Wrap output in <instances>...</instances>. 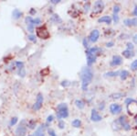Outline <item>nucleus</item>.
<instances>
[{
    "label": "nucleus",
    "mask_w": 137,
    "mask_h": 136,
    "mask_svg": "<svg viewBox=\"0 0 137 136\" xmlns=\"http://www.w3.org/2000/svg\"><path fill=\"white\" fill-rule=\"evenodd\" d=\"M93 78V73L89 66L83 67L80 72V79H81V88L82 90L88 89V85L91 83Z\"/></svg>",
    "instance_id": "nucleus-1"
},
{
    "label": "nucleus",
    "mask_w": 137,
    "mask_h": 136,
    "mask_svg": "<svg viewBox=\"0 0 137 136\" xmlns=\"http://www.w3.org/2000/svg\"><path fill=\"white\" fill-rule=\"evenodd\" d=\"M68 117V108L66 103H60L57 106V118L59 120Z\"/></svg>",
    "instance_id": "nucleus-2"
},
{
    "label": "nucleus",
    "mask_w": 137,
    "mask_h": 136,
    "mask_svg": "<svg viewBox=\"0 0 137 136\" xmlns=\"http://www.w3.org/2000/svg\"><path fill=\"white\" fill-rule=\"evenodd\" d=\"M103 8H104V3L102 1H96L93 5V8H92V11L91 13V17L93 18V17H96L97 15L100 14L103 11Z\"/></svg>",
    "instance_id": "nucleus-3"
},
{
    "label": "nucleus",
    "mask_w": 137,
    "mask_h": 136,
    "mask_svg": "<svg viewBox=\"0 0 137 136\" xmlns=\"http://www.w3.org/2000/svg\"><path fill=\"white\" fill-rule=\"evenodd\" d=\"M36 33H37V36L39 38L42 40H47L49 38L50 34H49V31L48 30V29L46 28L45 26H40L39 28H37L36 30Z\"/></svg>",
    "instance_id": "nucleus-4"
},
{
    "label": "nucleus",
    "mask_w": 137,
    "mask_h": 136,
    "mask_svg": "<svg viewBox=\"0 0 137 136\" xmlns=\"http://www.w3.org/2000/svg\"><path fill=\"white\" fill-rule=\"evenodd\" d=\"M26 24H27V31H29L30 33H33L35 30V23H34V19L30 16H27L25 19Z\"/></svg>",
    "instance_id": "nucleus-5"
},
{
    "label": "nucleus",
    "mask_w": 137,
    "mask_h": 136,
    "mask_svg": "<svg viewBox=\"0 0 137 136\" xmlns=\"http://www.w3.org/2000/svg\"><path fill=\"white\" fill-rule=\"evenodd\" d=\"M43 101H44V97L43 95L41 93H39L38 96H37L36 98V102H35L34 106H33V108L34 110H39L41 108H42V105H43Z\"/></svg>",
    "instance_id": "nucleus-6"
},
{
    "label": "nucleus",
    "mask_w": 137,
    "mask_h": 136,
    "mask_svg": "<svg viewBox=\"0 0 137 136\" xmlns=\"http://www.w3.org/2000/svg\"><path fill=\"white\" fill-rule=\"evenodd\" d=\"M86 56H87V65H88V66L90 67L91 65H93L94 63H95L98 54L92 53H91V52L87 51L86 50Z\"/></svg>",
    "instance_id": "nucleus-7"
},
{
    "label": "nucleus",
    "mask_w": 137,
    "mask_h": 136,
    "mask_svg": "<svg viewBox=\"0 0 137 136\" xmlns=\"http://www.w3.org/2000/svg\"><path fill=\"white\" fill-rule=\"evenodd\" d=\"M122 110H123L122 106L117 103H113L110 106V111H111L112 114H113V115H118V114H120V113L122 112Z\"/></svg>",
    "instance_id": "nucleus-8"
},
{
    "label": "nucleus",
    "mask_w": 137,
    "mask_h": 136,
    "mask_svg": "<svg viewBox=\"0 0 137 136\" xmlns=\"http://www.w3.org/2000/svg\"><path fill=\"white\" fill-rule=\"evenodd\" d=\"M24 121H25V120H22V123H21V124L16 128V136H26V134H27V129L25 125H23Z\"/></svg>",
    "instance_id": "nucleus-9"
},
{
    "label": "nucleus",
    "mask_w": 137,
    "mask_h": 136,
    "mask_svg": "<svg viewBox=\"0 0 137 136\" xmlns=\"http://www.w3.org/2000/svg\"><path fill=\"white\" fill-rule=\"evenodd\" d=\"M100 31H99L98 30H93L92 31H91V33H90L89 35V41L91 42H92V43H94V42H96L97 41L99 40V38H100Z\"/></svg>",
    "instance_id": "nucleus-10"
},
{
    "label": "nucleus",
    "mask_w": 137,
    "mask_h": 136,
    "mask_svg": "<svg viewBox=\"0 0 137 136\" xmlns=\"http://www.w3.org/2000/svg\"><path fill=\"white\" fill-rule=\"evenodd\" d=\"M123 58L120 55H113L112 61L110 63V65H112V66H119V65H121L123 64Z\"/></svg>",
    "instance_id": "nucleus-11"
},
{
    "label": "nucleus",
    "mask_w": 137,
    "mask_h": 136,
    "mask_svg": "<svg viewBox=\"0 0 137 136\" xmlns=\"http://www.w3.org/2000/svg\"><path fill=\"white\" fill-rule=\"evenodd\" d=\"M91 120L93 122H99L102 120V118H101V116L99 114L98 111L96 109H92L91 113Z\"/></svg>",
    "instance_id": "nucleus-12"
},
{
    "label": "nucleus",
    "mask_w": 137,
    "mask_h": 136,
    "mask_svg": "<svg viewBox=\"0 0 137 136\" xmlns=\"http://www.w3.org/2000/svg\"><path fill=\"white\" fill-rule=\"evenodd\" d=\"M112 19L110 16H102L101 18L98 19L99 23H105V24H111Z\"/></svg>",
    "instance_id": "nucleus-13"
},
{
    "label": "nucleus",
    "mask_w": 137,
    "mask_h": 136,
    "mask_svg": "<svg viewBox=\"0 0 137 136\" xmlns=\"http://www.w3.org/2000/svg\"><path fill=\"white\" fill-rule=\"evenodd\" d=\"M34 136H45V125H41L36 130Z\"/></svg>",
    "instance_id": "nucleus-14"
},
{
    "label": "nucleus",
    "mask_w": 137,
    "mask_h": 136,
    "mask_svg": "<svg viewBox=\"0 0 137 136\" xmlns=\"http://www.w3.org/2000/svg\"><path fill=\"white\" fill-rule=\"evenodd\" d=\"M123 56L127 58V59H130V58H132L134 56V53H133V51H130V50L126 49L125 51L123 52Z\"/></svg>",
    "instance_id": "nucleus-15"
},
{
    "label": "nucleus",
    "mask_w": 137,
    "mask_h": 136,
    "mask_svg": "<svg viewBox=\"0 0 137 136\" xmlns=\"http://www.w3.org/2000/svg\"><path fill=\"white\" fill-rule=\"evenodd\" d=\"M12 16H13V18L15 19H20L21 16H22V12L18 9V8H15L13 10V12H12Z\"/></svg>",
    "instance_id": "nucleus-16"
},
{
    "label": "nucleus",
    "mask_w": 137,
    "mask_h": 136,
    "mask_svg": "<svg viewBox=\"0 0 137 136\" xmlns=\"http://www.w3.org/2000/svg\"><path fill=\"white\" fill-rule=\"evenodd\" d=\"M129 72L127 71V70H123V71L120 72V77H121V79L123 81L126 80V79L129 77Z\"/></svg>",
    "instance_id": "nucleus-17"
},
{
    "label": "nucleus",
    "mask_w": 137,
    "mask_h": 136,
    "mask_svg": "<svg viewBox=\"0 0 137 136\" xmlns=\"http://www.w3.org/2000/svg\"><path fill=\"white\" fill-rule=\"evenodd\" d=\"M120 76V72L119 71H112V72H107L105 73L104 76L105 77H113V76Z\"/></svg>",
    "instance_id": "nucleus-18"
},
{
    "label": "nucleus",
    "mask_w": 137,
    "mask_h": 136,
    "mask_svg": "<svg viewBox=\"0 0 137 136\" xmlns=\"http://www.w3.org/2000/svg\"><path fill=\"white\" fill-rule=\"evenodd\" d=\"M51 21H52L53 23H55V24H59V23H61V19L59 18V15H56V14H54V15H52L51 16Z\"/></svg>",
    "instance_id": "nucleus-19"
},
{
    "label": "nucleus",
    "mask_w": 137,
    "mask_h": 136,
    "mask_svg": "<svg viewBox=\"0 0 137 136\" xmlns=\"http://www.w3.org/2000/svg\"><path fill=\"white\" fill-rule=\"evenodd\" d=\"M75 105L79 109H82V108H84L85 107V104L84 102L82 101L81 99H76L75 100Z\"/></svg>",
    "instance_id": "nucleus-20"
},
{
    "label": "nucleus",
    "mask_w": 137,
    "mask_h": 136,
    "mask_svg": "<svg viewBox=\"0 0 137 136\" xmlns=\"http://www.w3.org/2000/svg\"><path fill=\"white\" fill-rule=\"evenodd\" d=\"M72 126L75 127V128H80L81 126V121L79 119H75V120H72Z\"/></svg>",
    "instance_id": "nucleus-21"
},
{
    "label": "nucleus",
    "mask_w": 137,
    "mask_h": 136,
    "mask_svg": "<svg viewBox=\"0 0 137 136\" xmlns=\"http://www.w3.org/2000/svg\"><path fill=\"white\" fill-rule=\"evenodd\" d=\"M27 126L31 130H34L36 128V121L34 120H30L27 123Z\"/></svg>",
    "instance_id": "nucleus-22"
},
{
    "label": "nucleus",
    "mask_w": 137,
    "mask_h": 136,
    "mask_svg": "<svg viewBox=\"0 0 137 136\" xmlns=\"http://www.w3.org/2000/svg\"><path fill=\"white\" fill-rule=\"evenodd\" d=\"M123 96V93H114V94L111 95V97L113 99H119V98H121Z\"/></svg>",
    "instance_id": "nucleus-23"
},
{
    "label": "nucleus",
    "mask_w": 137,
    "mask_h": 136,
    "mask_svg": "<svg viewBox=\"0 0 137 136\" xmlns=\"http://www.w3.org/2000/svg\"><path fill=\"white\" fill-rule=\"evenodd\" d=\"M123 23L126 27H132V19H125L123 20Z\"/></svg>",
    "instance_id": "nucleus-24"
},
{
    "label": "nucleus",
    "mask_w": 137,
    "mask_h": 136,
    "mask_svg": "<svg viewBox=\"0 0 137 136\" xmlns=\"http://www.w3.org/2000/svg\"><path fill=\"white\" fill-rule=\"evenodd\" d=\"M132 103H137V101L135 99L132 98V97H128V98L125 99V104L126 105H130Z\"/></svg>",
    "instance_id": "nucleus-25"
},
{
    "label": "nucleus",
    "mask_w": 137,
    "mask_h": 136,
    "mask_svg": "<svg viewBox=\"0 0 137 136\" xmlns=\"http://www.w3.org/2000/svg\"><path fill=\"white\" fill-rule=\"evenodd\" d=\"M131 70L132 71H136L137 70V60H134L131 64Z\"/></svg>",
    "instance_id": "nucleus-26"
},
{
    "label": "nucleus",
    "mask_w": 137,
    "mask_h": 136,
    "mask_svg": "<svg viewBox=\"0 0 137 136\" xmlns=\"http://www.w3.org/2000/svg\"><path fill=\"white\" fill-rule=\"evenodd\" d=\"M15 65H16V67L18 70L22 69V68H25V67H24V63L23 62H16Z\"/></svg>",
    "instance_id": "nucleus-27"
},
{
    "label": "nucleus",
    "mask_w": 137,
    "mask_h": 136,
    "mask_svg": "<svg viewBox=\"0 0 137 136\" xmlns=\"http://www.w3.org/2000/svg\"><path fill=\"white\" fill-rule=\"evenodd\" d=\"M121 11V7L120 5H115L113 7V14H117L118 15L119 12Z\"/></svg>",
    "instance_id": "nucleus-28"
},
{
    "label": "nucleus",
    "mask_w": 137,
    "mask_h": 136,
    "mask_svg": "<svg viewBox=\"0 0 137 136\" xmlns=\"http://www.w3.org/2000/svg\"><path fill=\"white\" fill-rule=\"evenodd\" d=\"M89 39L88 38H84L83 39V41H82V44H83V46L85 47V48L89 49Z\"/></svg>",
    "instance_id": "nucleus-29"
},
{
    "label": "nucleus",
    "mask_w": 137,
    "mask_h": 136,
    "mask_svg": "<svg viewBox=\"0 0 137 136\" xmlns=\"http://www.w3.org/2000/svg\"><path fill=\"white\" fill-rule=\"evenodd\" d=\"M27 39L29 40L30 42H37V37L34 34H29L28 36H27Z\"/></svg>",
    "instance_id": "nucleus-30"
},
{
    "label": "nucleus",
    "mask_w": 137,
    "mask_h": 136,
    "mask_svg": "<svg viewBox=\"0 0 137 136\" xmlns=\"http://www.w3.org/2000/svg\"><path fill=\"white\" fill-rule=\"evenodd\" d=\"M18 119L16 117H14L11 119V120H10V123H9V125L10 126H14V125H16V122H18Z\"/></svg>",
    "instance_id": "nucleus-31"
},
{
    "label": "nucleus",
    "mask_w": 137,
    "mask_h": 136,
    "mask_svg": "<svg viewBox=\"0 0 137 136\" xmlns=\"http://www.w3.org/2000/svg\"><path fill=\"white\" fill-rule=\"evenodd\" d=\"M18 76H21V77H25V76H26V70H25V68H22V69L18 70Z\"/></svg>",
    "instance_id": "nucleus-32"
},
{
    "label": "nucleus",
    "mask_w": 137,
    "mask_h": 136,
    "mask_svg": "<svg viewBox=\"0 0 137 136\" xmlns=\"http://www.w3.org/2000/svg\"><path fill=\"white\" fill-rule=\"evenodd\" d=\"M119 19H119V16L117 14H113V15H112V20H113V22L115 24L118 23Z\"/></svg>",
    "instance_id": "nucleus-33"
},
{
    "label": "nucleus",
    "mask_w": 137,
    "mask_h": 136,
    "mask_svg": "<svg viewBox=\"0 0 137 136\" xmlns=\"http://www.w3.org/2000/svg\"><path fill=\"white\" fill-rule=\"evenodd\" d=\"M126 46H127V50L133 51V48H134V45H133V43H132V42H128V43L126 44Z\"/></svg>",
    "instance_id": "nucleus-34"
},
{
    "label": "nucleus",
    "mask_w": 137,
    "mask_h": 136,
    "mask_svg": "<svg viewBox=\"0 0 137 136\" xmlns=\"http://www.w3.org/2000/svg\"><path fill=\"white\" fill-rule=\"evenodd\" d=\"M122 127H123V129H124L125 131H129V130L131 129V125L129 124V123H128L127 121H126L125 123H124V124H123Z\"/></svg>",
    "instance_id": "nucleus-35"
},
{
    "label": "nucleus",
    "mask_w": 137,
    "mask_h": 136,
    "mask_svg": "<svg viewBox=\"0 0 137 136\" xmlns=\"http://www.w3.org/2000/svg\"><path fill=\"white\" fill-rule=\"evenodd\" d=\"M48 136H58L57 134L55 133V131L53 129H48Z\"/></svg>",
    "instance_id": "nucleus-36"
},
{
    "label": "nucleus",
    "mask_w": 137,
    "mask_h": 136,
    "mask_svg": "<svg viewBox=\"0 0 137 136\" xmlns=\"http://www.w3.org/2000/svg\"><path fill=\"white\" fill-rule=\"evenodd\" d=\"M59 129H64V128H65V122L62 120L59 121Z\"/></svg>",
    "instance_id": "nucleus-37"
},
{
    "label": "nucleus",
    "mask_w": 137,
    "mask_h": 136,
    "mask_svg": "<svg viewBox=\"0 0 137 136\" xmlns=\"http://www.w3.org/2000/svg\"><path fill=\"white\" fill-rule=\"evenodd\" d=\"M90 7H91V4H90V2H87V4L84 6V11L86 12V13L89 11Z\"/></svg>",
    "instance_id": "nucleus-38"
},
{
    "label": "nucleus",
    "mask_w": 137,
    "mask_h": 136,
    "mask_svg": "<svg viewBox=\"0 0 137 136\" xmlns=\"http://www.w3.org/2000/svg\"><path fill=\"white\" fill-rule=\"evenodd\" d=\"M53 120H54V117H53L52 115H49V116H48V118H47V122L49 123V122H51Z\"/></svg>",
    "instance_id": "nucleus-39"
},
{
    "label": "nucleus",
    "mask_w": 137,
    "mask_h": 136,
    "mask_svg": "<svg viewBox=\"0 0 137 136\" xmlns=\"http://www.w3.org/2000/svg\"><path fill=\"white\" fill-rule=\"evenodd\" d=\"M34 23L35 25H39V24L41 23V19H39V18H36V19H34Z\"/></svg>",
    "instance_id": "nucleus-40"
},
{
    "label": "nucleus",
    "mask_w": 137,
    "mask_h": 136,
    "mask_svg": "<svg viewBox=\"0 0 137 136\" xmlns=\"http://www.w3.org/2000/svg\"><path fill=\"white\" fill-rule=\"evenodd\" d=\"M132 26H137V18L132 19Z\"/></svg>",
    "instance_id": "nucleus-41"
},
{
    "label": "nucleus",
    "mask_w": 137,
    "mask_h": 136,
    "mask_svg": "<svg viewBox=\"0 0 137 136\" xmlns=\"http://www.w3.org/2000/svg\"><path fill=\"white\" fill-rule=\"evenodd\" d=\"M114 45V42H109L106 43V47L107 48H111V47H112Z\"/></svg>",
    "instance_id": "nucleus-42"
},
{
    "label": "nucleus",
    "mask_w": 137,
    "mask_h": 136,
    "mask_svg": "<svg viewBox=\"0 0 137 136\" xmlns=\"http://www.w3.org/2000/svg\"><path fill=\"white\" fill-rule=\"evenodd\" d=\"M132 42H133V43L137 44V34H134L132 36Z\"/></svg>",
    "instance_id": "nucleus-43"
},
{
    "label": "nucleus",
    "mask_w": 137,
    "mask_h": 136,
    "mask_svg": "<svg viewBox=\"0 0 137 136\" xmlns=\"http://www.w3.org/2000/svg\"><path fill=\"white\" fill-rule=\"evenodd\" d=\"M68 85H70V82H68V81H63L61 83L62 86H68Z\"/></svg>",
    "instance_id": "nucleus-44"
},
{
    "label": "nucleus",
    "mask_w": 137,
    "mask_h": 136,
    "mask_svg": "<svg viewBox=\"0 0 137 136\" xmlns=\"http://www.w3.org/2000/svg\"><path fill=\"white\" fill-rule=\"evenodd\" d=\"M132 13H133V15L135 16V18H137V5L134 7V8H133V11H132Z\"/></svg>",
    "instance_id": "nucleus-45"
},
{
    "label": "nucleus",
    "mask_w": 137,
    "mask_h": 136,
    "mask_svg": "<svg viewBox=\"0 0 137 136\" xmlns=\"http://www.w3.org/2000/svg\"><path fill=\"white\" fill-rule=\"evenodd\" d=\"M59 2H60V0H50L51 4H59Z\"/></svg>",
    "instance_id": "nucleus-46"
},
{
    "label": "nucleus",
    "mask_w": 137,
    "mask_h": 136,
    "mask_svg": "<svg viewBox=\"0 0 137 136\" xmlns=\"http://www.w3.org/2000/svg\"><path fill=\"white\" fill-rule=\"evenodd\" d=\"M30 13H31V14H36V10L31 9V10H30Z\"/></svg>",
    "instance_id": "nucleus-47"
},
{
    "label": "nucleus",
    "mask_w": 137,
    "mask_h": 136,
    "mask_svg": "<svg viewBox=\"0 0 137 136\" xmlns=\"http://www.w3.org/2000/svg\"><path fill=\"white\" fill-rule=\"evenodd\" d=\"M135 123H136V125H137V115L135 116Z\"/></svg>",
    "instance_id": "nucleus-48"
},
{
    "label": "nucleus",
    "mask_w": 137,
    "mask_h": 136,
    "mask_svg": "<svg viewBox=\"0 0 137 136\" xmlns=\"http://www.w3.org/2000/svg\"><path fill=\"white\" fill-rule=\"evenodd\" d=\"M27 136H33V135H27Z\"/></svg>",
    "instance_id": "nucleus-49"
}]
</instances>
